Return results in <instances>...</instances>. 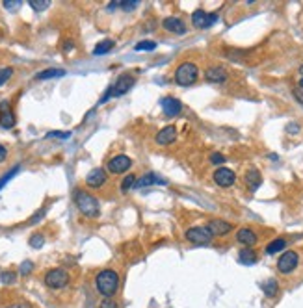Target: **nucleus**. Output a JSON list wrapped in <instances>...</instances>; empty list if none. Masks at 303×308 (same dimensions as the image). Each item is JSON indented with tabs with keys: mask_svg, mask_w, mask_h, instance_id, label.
<instances>
[{
	"mask_svg": "<svg viewBox=\"0 0 303 308\" xmlns=\"http://www.w3.org/2000/svg\"><path fill=\"white\" fill-rule=\"evenodd\" d=\"M95 286L99 290V294H102L104 297H114L119 290V275L114 269H102L95 277Z\"/></svg>",
	"mask_w": 303,
	"mask_h": 308,
	"instance_id": "2",
	"label": "nucleus"
},
{
	"mask_svg": "<svg viewBox=\"0 0 303 308\" xmlns=\"http://www.w3.org/2000/svg\"><path fill=\"white\" fill-rule=\"evenodd\" d=\"M210 164L224 165L225 164V156H224V154H220V152H214V154H210Z\"/></svg>",
	"mask_w": 303,
	"mask_h": 308,
	"instance_id": "36",
	"label": "nucleus"
},
{
	"mask_svg": "<svg viewBox=\"0 0 303 308\" xmlns=\"http://www.w3.org/2000/svg\"><path fill=\"white\" fill-rule=\"evenodd\" d=\"M43 281H45V284L50 290H62L69 284V273L62 268L50 269V271H46V275Z\"/></svg>",
	"mask_w": 303,
	"mask_h": 308,
	"instance_id": "4",
	"label": "nucleus"
},
{
	"mask_svg": "<svg viewBox=\"0 0 303 308\" xmlns=\"http://www.w3.org/2000/svg\"><path fill=\"white\" fill-rule=\"evenodd\" d=\"M175 139H177V128H175V126H164V128L156 134L154 141L158 145H170V143H173Z\"/></svg>",
	"mask_w": 303,
	"mask_h": 308,
	"instance_id": "16",
	"label": "nucleus"
},
{
	"mask_svg": "<svg viewBox=\"0 0 303 308\" xmlns=\"http://www.w3.org/2000/svg\"><path fill=\"white\" fill-rule=\"evenodd\" d=\"M214 182L218 186H222V188H231L232 184L236 182V175H234V171L227 169V167H220V169L214 171Z\"/></svg>",
	"mask_w": 303,
	"mask_h": 308,
	"instance_id": "9",
	"label": "nucleus"
},
{
	"mask_svg": "<svg viewBox=\"0 0 303 308\" xmlns=\"http://www.w3.org/2000/svg\"><path fill=\"white\" fill-rule=\"evenodd\" d=\"M62 76H66V71H64V69H45V71H41L36 74V78L38 80L62 78Z\"/></svg>",
	"mask_w": 303,
	"mask_h": 308,
	"instance_id": "22",
	"label": "nucleus"
},
{
	"mask_svg": "<svg viewBox=\"0 0 303 308\" xmlns=\"http://www.w3.org/2000/svg\"><path fill=\"white\" fill-rule=\"evenodd\" d=\"M292 95H294V98H296L298 102H302V104H303V89H300V87H296V89L292 91Z\"/></svg>",
	"mask_w": 303,
	"mask_h": 308,
	"instance_id": "40",
	"label": "nucleus"
},
{
	"mask_svg": "<svg viewBox=\"0 0 303 308\" xmlns=\"http://www.w3.org/2000/svg\"><path fill=\"white\" fill-rule=\"evenodd\" d=\"M48 138H58V139H69L71 138V132H62V130H52L46 134Z\"/></svg>",
	"mask_w": 303,
	"mask_h": 308,
	"instance_id": "35",
	"label": "nucleus"
},
{
	"mask_svg": "<svg viewBox=\"0 0 303 308\" xmlns=\"http://www.w3.org/2000/svg\"><path fill=\"white\" fill-rule=\"evenodd\" d=\"M204 78L208 80V82H214V84H222L227 80V71H225L224 67H208L206 71H204Z\"/></svg>",
	"mask_w": 303,
	"mask_h": 308,
	"instance_id": "18",
	"label": "nucleus"
},
{
	"mask_svg": "<svg viewBox=\"0 0 303 308\" xmlns=\"http://www.w3.org/2000/svg\"><path fill=\"white\" fill-rule=\"evenodd\" d=\"M162 112L168 115V117H177L178 113L182 112V102L178 100V98H173V97H166L162 98Z\"/></svg>",
	"mask_w": 303,
	"mask_h": 308,
	"instance_id": "12",
	"label": "nucleus"
},
{
	"mask_svg": "<svg viewBox=\"0 0 303 308\" xmlns=\"http://www.w3.org/2000/svg\"><path fill=\"white\" fill-rule=\"evenodd\" d=\"M20 6H22L20 0H6V2H4V7H6L8 11H17Z\"/></svg>",
	"mask_w": 303,
	"mask_h": 308,
	"instance_id": "33",
	"label": "nucleus"
},
{
	"mask_svg": "<svg viewBox=\"0 0 303 308\" xmlns=\"http://www.w3.org/2000/svg\"><path fill=\"white\" fill-rule=\"evenodd\" d=\"M300 72H302V74H303V65H302V67H300Z\"/></svg>",
	"mask_w": 303,
	"mask_h": 308,
	"instance_id": "44",
	"label": "nucleus"
},
{
	"mask_svg": "<svg viewBox=\"0 0 303 308\" xmlns=\"http://www.w3.org/2000/svg\"><path fill=\"white\" fill-rule=\"evenodd\" d=\"M112 48H114V41L104 39V41H100V43H97V46L93 48V54H95V56H102V54L110 52Z\"/></svg>",
	"mask_w": 303,
	"mask_h": 308,
	"instance_id": "25",
	"label": "nucleus"
},
{
	"mask_svg": "<svg viewBox=\"0 0 303 308\" xmlns=\"http://www.w3.org/2000/svg\"><path fill=\"white\" fill-rule=\"evenodd\" d=\"M48 6H50V0H30V7L36 11H43Z\"/></svg>",
	"mask_w": 303,
	"mask_h": 308,
	"instance_id": "29",
	"label": "nucleus"
},
{
	"mask_svg": "<svg viewBox=\"0 0 303 308\" xmlns=\"http://www.w3.org/2000/svg\"><path fill=\"white\" fill-rule=\"evenodd\" d=\"M74 204H76V208L80 210V214L86 217H99L100 214V206H99V201L92 195V193H88L84 190H76L74 191Z\"/></svg>",
	"mask_w": 303,
	"mask_h": 308,
	"instance_id": "1",
	"label": "nucleus"
},
{
	"mask_svg": "<svg viewBox=\"0 0 303 308\" xmlns=\"http://www.w3.org/2000/svg\"><path fill=\"white\" fill-rule=\"evenodd\" d=\"M260 288H262V292L268 297H276L277 292H279V284H277V281H274V279H270V281H266L260 284Z\"/></svg>",
	"mask_w": 303,
	"mask_h": 308,
	"instance_id": "24",
	"label": "nucleus"
},
{
	"mask_svg": "<svg viewBox=\"0 0 303 308\" xmlns=\"http://www.w3.org/2000/svg\"><path fill=\"white\" fill-rule=\"evenodd\" d=\"M298 264H300V256H298L296 251H286V253H283V255L279 256V260H277V269H279V273H283V275H290V273L298 268Z\"/></svg>",
	"mask_w": 303,
	"mask_h": 308,
	"instance_id": "5",
	"label": "nucleus"
},
{
	"mask_svg": "<svg viewBox=\"0 0 303 308\" xmlns=\"http://www.w3.org/2000/svg\"><path fill=\"white\" fill-rule=\"evenodd\" d=\"M100 308H119V305L114 299H110V297H106L104 301L100 303Z\"/></svg>",
	"mask_w": 303,
	"mask_h": 308,
	"instance_id": "38",
	"label": "nucleus"
},
{
	"mask_svg": "<svg viewBox=\"0 0 303 308\" xmlns=\"http://www.w3.org/2000/svg\"><path fill=\"white\" fill-rule=\"evenodd\" d=\"M0 279H2V282H4V284H14L17 277H15V273H12V271H6V273H2V277H0Z\"/></svg>",
	"mask_w": 303,
	"mask_h": 308,
	"instance_id": "37",
	"label": "nucleus"
},
{
	"mask_svg": "<svg viewBox=\"0 0 303 308\" xmlns=\"http://www.w3.org/2000/svg\"><path fill=\"white\" fill-rule=\"evenodd\" d=\"M43 245H45V236H43V234H34V236L30 238V247L41 249Z\"/></svg>",
	"mask_w": 303,
	"mask_h": 308,
	"instance_id": "30",
	"label": "nucleus"
},
{
	"mask_svg": "<svg viewBox=\"0 0 303 308\" xmlns=\"http://www.w3.org/2000/svg\"><path fill=\"white\" fill-rule=\"evenodd\" d=\"M218 20V13H208V11H204V9H196L194 13H192V24L196 28H210L214 22Z\"/></svg>",
	"mask_w": 303,
	"mask_h": 308,
	"instance_id": "7",
	"label": "nucleus"
},
{
	"mask_svg": "<svg viewBox=\"0 0 303 308\" xmlns=\"http://www.w3.org/2000/svg\"><path fill=\"white\" fill-rule=\"evenodd\" d=\"M106 180H108V175H106V171L100 169V167L92 169L86 175V186L88 188H93V190H99V188H102V186L106 184Z\"/></svg>",
	"mask_w": 303,
	"mask_h": 308,
	"instance_id": "10",
	"label": "nucleus"
},
{
	"mask_svg": "<svg viewBox=\"0 0 303 308\" xmlns=\"http://www.w3.org/2000/svg\"><path fill=\"white\" fill-rule=\"evenodd\" d=\"M106 167L112 175H121V173H125L132 167V160L125 154H119V156H114Z\"/></svg>",
	"mask_w": 303,
	"mask_h": 308,
	"instance_id": "8",
	"label": "nucleus"
},
{
	"mask_svg": "<svg viewBox=\"0 0 303 308\" xmlns=\"http://www.w3.org/2000/svg\"><path fill=\"white\" fill-rule=\"evenodd\" d=\"M32 269H34V262H30V260H24V262L20 264L19 273H20V275H30V273H32Z\"/></svg>",
	"mask_w": 303,
	"mask_h": 308,
	"instance_id": "34",
	"label": "nucleus"
},
{
	"mask_svg": "<svg viewBox=\"0 0 303 308\" xmlns=\"http://www.w3.org/2000/svg\"><path fill=\"white\" fill-rule=\"evenodd\" d=\"M236 240H238V243H242L244 247H253L255 243L258 242V238H257V234L253 232L251 229H240L236 232Z\"/></svg>",
	"mask_w": 303,
	"mask_h": 308,
	"instance_id": "19",
	"label": "nucleus"
},
{
	"mask_svg": "<svg viewBox=\"0 0 303 308\" xmlns=\"http://www.w3.org/2000/svg\"><path fill=\"white\" fill-rule=\"evenodd\" d=\"M244 178H246V184H248V188H250L251 191H257L258 186L262 184V177H260L258 169H255V167L248 169V173H246Z\"/></svg>",
	"mask_w": 303,
	"mask_h": 308,
	"instance_id": "20",
	"label": "nucleus"
},
{
	"mask_svg": "<svg viewBox=\"0 0 303 308\" xmlns=\"http://www.w3.org/2000/svg\"><path fill=\"white\" fill-rule=\"evenodd\" d=\"M286 130H288V132H300V126H298V125H288V126H286Z\"/></svg>",
	"mask_w": 303,
	"mask_h": 308,
	"instance_id": "42",
	"label": "nucleus"
},
{
	"mask_svg": "<svg viewBox=\"0 0 303 308\" xmlns=\"http://www.w3.org/2000/svg\"><path fill=\"white\" fill-rule=\"evenodd\" d=\"M45 216V208H41L40 212H38V214H36V216H32V219H30V221H28V223L30 225H34V223H38V221H40L41 217Z\"/></svg>",
	"mask_w": 303,
	"mask_h": 308,
	"instance_id": "39",
	"label": "nucleus"
},
{
	"mask_svg": "<svg viewBox=\"0 0 303 308\" xmlns=\"http://www.w3.org/2000/svg\"><path fill=\"white\" fill-rule=\"evenodd\" d=\"M206 227L212 232V236H225L232 230V225L229 221H224V219H212Z\"/></svg>",
	"mask_w": 303,
	"mask_h": 308,
	"instance_id": "14",
	"label": "nucleus"
},
{
	"mask_svg": "<svg viewBox=\"0 0 303 308\" xmlns=\"http://www.w3.org/2000/svg\"><path fill=\"white\" fill-rule=\"evenodd\" d=\"M162 26H164L168 32L177 33V35L186 33V24L178 19V17H166V19L162 20Z\"/></svg>",
	"mask_w": 303,
	"mask_h": 308,
	"instance_id": "15",
	"label": "nucleus"
},
{
	"mask_svg": "<svg viewBox=\"0 0 303 308\" xmlns=\"http://www.w3.org/2000/svg\"><path fill=\"white\" fill-rule=\"evenodd\" d=\"M302 87H303V78L300 80V89H302Z\"/></svg>",
	"mask_w": 303,
	"mask_h": 308,
	"instance_id": "43",
	"label": "nucleus"
},
{
	"mask_svg": "<svg viewBox=\"0 0 303 308\" xmlns=\"http://www.w3.org/2000/svg\"><path fill=\"white\" fill-rule=\"evenodd\" d=\"M134 82H136V78H134L132 74H121V76L116 80V84L112 85L114 97H121V95H125L132 85H134Z\"/></svg>",
	"mask_w": 303,
	"mask_h": 308,
	"instance_id": "11",
	"label": "nucleus"
},
{
	"mask_svg": "<svg viewBox=\"0 0 303 308\" xmlns=\"http://www.w3.org/2000/svg\"><path fill=\"white\" fill-rule=\"evenodd\" d=\"M238 260L240 264H244V266H253V264L257 262V253L251 249V247H246L238 253Z\"/></svg>",
	"mask_w": 303,
	"mask_h": 308,
	"instance_id": "21",
	"label": "nucleus"
},
{
	"mask_svg": "<svg viewBox=\"0 0 303 308\" xmlns=\"http://www.w3.org/2000/svg\"><path fill=\"white\" fill-rule=\"evenodd\" d=\"M136 180H138V178L134 177V175H128V177H125V178H123V182H121V191H123V193H126V191L130 190V188H134V186H136Z\"/></svg>",
	"mask_w": 303,
	"mask_h": 308,
	"instance_id": "28",
	"label": "nucleus"
},
{
	"mask_svg": "<svg viewBox=\"0 0 303 308\" xmlns=\"http://www.w3.org/2000/svg\"><path fill=\"white\" fill-rule=\"evenodd\" d=\"M284 247H286V240L277 238V240H274L272 243L266 245V255H277V253H281Z\"/></svg>",
	"mask_w": 303,
	"mask_h": 308,
	"instance_id": "23",
	"label": "nucleus"
},
{
	"mask_svg": "<svg viewBox=\"0 0 303 308\" xmlns=\"http://www.w3.org/2000/svg\"><path fill=\"white\" fill-rule=\"evenodd\" d=\"M134 48H136L138 52H142V50H144V52H151V50H154V48H156V43H154V41H151V39L140 41V43L134 46Z\"/></svg>",
	"mask_w": 303,
	"mask_h": 308,
	"instance_id": "27",
	"label": "nucleus"
},
{
	"mask_svg": "<svg viewBox=\"0 0 303 308\" xmlns=\"http://www.w3.org/2000/svg\"><path fill=\"white\" fill-rule=\"evenodd\" d=\"M6 156H8L6 147H4V145L0 143V162H4V160H6Z\"/></svg>",
	"mask_w": 303,
	"mask_h": 308,
	"instance_id": "41",
	"label": "nucleus"
},
{
	"mask_svg": "<svg viewBox=\"0 0 303 308\" xmlns=\"http://www.w3.org/2000/svg\"><path fill=\"white\" fill-rule=\"evenodd\" d=\"M12 74H14V69L12 67H4V69H0V85H4L8 80L12 78Z\"/></svg>",
	"mask_w": 303,
	"mask_h": 308,
	"instance_id": "31",
	"label": "nucleus"
},
{
	"mask_svg": "<svg viewBox=\"0 0 303 308\" xmlns=\"http://www.w3.org/2000/svg\"><path fill=\"white\" fill-rule=\"evenodd\" d=\"M0 126L2 128H14L15 126V113L10 110V104H8V100H4L2 104H0Z\"/></svg>",
	"mask_w": 303,
	"mask_h": 308,
	"instance_id": "13",
	"label": "nucleus"
},
{
	"mask_svg": "<svg viewBox=\"0 0 303 308\" xmlns=\"http://www.w3.org/2000/svg\"><path fill=\"white\" fill-rule=\"evenodd\" d=\"M140 0H119V6L123 7L125 11H130V9H134V7H138Z\"/></svg>",
	"mask_w": 303,
	"mask_h": 308,
	"instance_id": "32",
	"label": "nucleus"
},
{
	"mask_svg": "<svg viewBox=\"0 0 303 308\" xmlns=\"http://www.w3.org/2000/svg\"><path fill=\"white\" fill-rule=\"evenodd\" d=\"M199 78V69L196 63H192V61H184V63H180L177 67V71H175V82L178 85H188L196 84V80Z\"/></svg>",
	"mask_w": 303,
	"mask_h": 308,
	"instance_id": "3",
	"label": "nucleus"
},
{
	"mask_svg": "<svg viewBox=\"0 0 303 308\" xmlns=\"http://www.w3.org/2000/svg\"><path fill=\"white\" fill-rule=\"evenodd\" d=\"M154 184H160V186H166L168 184V180H164L162 177H158L156 173H147V175H144L142 178H138L136 180V186L134 188H147V186H154Z\"/></svg>",
	"mask_w": 303,
	"mask_h": 308,
	"instance_id": "17",
	"label": "nucleus"
},
{
	"mask_svg": "<svg viewBox=\"0 0 303 308\" xmlns=\"http://www.w3.org/2000/svg\"><path fill=\"white\" fill-rule=\"evenodd\" d=\"M19 171H20V165H14V167L8 171V173H4V175L0 177V190H2V188H4V186H6V184L10 182V180H12V178L19 173Z\"/></svg>",
	"mask_w": 303,
	"mask_h": 308,
	"instance_id": "26",
	"label": "nucleus"
},
{
	"mask_svg": "<svg viewBox=\"0 0 303 308\" xmlns=\"http://www.w3.org/2000/svg\"><path fill=\"white\" fill-rule=\"evenodd\" d=\"M212 232L208 230V227H192L186 230V240L196 245H206L212 242Z\"/></svg>",
	"mask_w": 303,
	"mask_h": 308,
	"instance_id": "6",
	"label": "nucleus"
}]
</instances>
